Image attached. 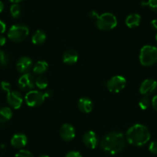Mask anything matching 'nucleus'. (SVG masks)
Segmentation results:
<instances>
[{
    "instance_id": "obj_1",
    "label": "nucleus",
    "mask_w": 157,
    "mask_h": 157,
    "mask_svg": "<svg viewBox=\"0 0 157 157\" xmlns=\"http://www.w3.org/2000/svg\"><path fill=\"white\" fill-rule=\"evenodd\" d=\"M126 137L122 132H110L100 142V148L109 155L120 153L126 147Z\"/></svg>"
},
{
    "instance_id": "obj_2",
    "label": "nucleus",
    "mask_w": 157,
    "mask_h": 157,
    "mask_svg": "<svg viewBox=\"0 0 157 157\" xmlns=\"http://www.w3.org/2000/svg\"><path fill=\"white\" fill-rule=\"evenodd\" d=\"M150 137V132L146 126L143 124H135L127 130L126 140L132 146H143L149 141Z\"/></svg>"
},
{
    "instance_id": "obj_3",
    "label": "nucleus",
    "mask_w": 157,
    "mask_h": 157,
    "mask_svg": "<svg viewBox=\"0 0 157 157\" xmlns=\"http://www.w3.org/2000/svg\"><path fill=\"white\" fill-rule=\"evenodd\" d=\"M140 62L143 66H150L157 62V48L146 45L140 50Z\"/></svg>"
},
{
    "instance_id": "obj_4",
    "label": "nucleus",
    "mask_w": 157,
    "mask_h": 157,
    "mask_svg": "<svg viewBox=\"0 0 157 157\" xmlns=\"http://www.w3.org/2000/svg\"><path fill=\"white\" fill-rule=\"evenodd\" d=\"M29 29L23 24L13 25L8 32V37L10 40L15 43H20L28 37Z\"/></svg>"
},
{
    "instance_id": "obj_5",
    "label": "nucleus",
    "mask_w": 157,
    "mask_h": 157,
    "mask_svg": "<svg viewBox=\"0 0 157 157\" xmlns=\"http://www.w3.org/2000/svg\"><path fill=\"white\" fill-rule=\"evenodd\" d=\"M118 21L116 16L113 13H105L100 15L96 20V26L98 29L103 31H109L117 25Z\"/></svg>"
},
{
    "instance_id": "obj_6",
    "label": "nucleus",
    "mask_w": 157,
    "mask_h": 157,
    "mask_svg": "<svg viewBox=\"0 0 157 157\" xmlns=\"http://www.w3.org/2000/svg\"><path fill=\"white\" fill-rule=\"evenodd\" d=\"M46 100L44 93L38 90H30L25 96V103L30 107H37L41 105Z\"/></svg>"
},
{
    "instance_id": "obj_7",
    "label": "nucleus",
    "mask_w": 157,
    "mask_h": 157,
    "mask_svg": "<svg viewBox=\"0 0 157 157\" xmlns=\"http://www.w3.org/2000/svg\"><path fill=\"white\" fill-rule=\"evenodd\" d=\"M126 78L122 75H115L112 77L106 83L108 90L113 93H118L121 92L126 87Z\"/></svg>"
},
{
    "instance_id": "obj_8",
    "label": "nucleus",
    "mask_w": 157,
    "mask_h": 157,
    "mask_svg": "<svg viewBox=\"0 0 157 157\" xmlns=\"http://www.w3.org/2000/svg\"><path fill=\"white\" fill-rule=\"evenodd\" d=\"M18 85L19 89L22 91H30L35 86V79L33 75L30 73H24L18 81Z\"/></svg>"
},
{
    "instance_id": "obj_9",
    "label": "nucleus",
    "mask_w": 157,
    "mask_h": 157,
    "mask_svg": "<svg viewBox=\"0 0 157 157\" xmlns=\"http://www.w3.org/2000/svg\"><path fill=\"white\" fill-rule=\"evenodd\" d=\"M7 102L13 109H19L23 102L22 94L18 91H10L7 93Z\"/></svg>"
},
{
    "instance_id": "obj_10",
    "label": "nucleus",
    "mask_w": 157,
    "mask_h": 157,
    "mask_svg": "<svg viewBox=\"0 0 157 157\" xmlns=\"http://www.w3.org/2000/svg\"><path fill=\"white\" fill-rule=\"evenodd\" d=\"M157 89V82L152 78H147L142 82L140 92L142 95L148 96L152 95Z\"/></svg>"
},
{
    "instance_id": "obj_11",
    "label": "nucleus",
    "mask_w": 157,
    "mask_h": 157,
    "mask_svg": "<svg viewBox=\"0 0 157 157\" xmlns=\"http://www.w3.org/2000/svg\"><path fill=\"white\" fill-rule=\"evenodd\" d=\"M59 136L64 141L69 142L73 140L75 136V129L72 125L65 123L59 129Z\"/></svg>"
},
{
    "instance_id": "obj_12",
    "label": "nucleus",
    "mask_w": 157,
    "mask_h": 157,
    "mask_svg": "<svg viewBox=\"0 0 157 157\" xmlns=\"http://www.w3.org/2000/svg\"><path fill=\"white\" fill-rule=\"evenodd\" d=\"M82 142L87 148L94 149L99 144V138L94 131H88L82 136Z\"/></svg>"
},
{
    "instance_id": "obj_13",
    "label": "nucleus",
    "mask_w": 157,
    "mask_h": 157,
    "mask_svg": "<svg viewBox=\"0 0 157 157\" xmlns=\"http://www.w3.org/2000/svg\"><path fill=\"white\" fill-rule=\"evenodd\" d=\"M33 66V60L28 56H22L16 63V69L21 73H27Z\"/></svg>"
},
{
    "instance_id": "obj_14",
    "label": "nucleus",
    "mask_w": 157,
    "mask_h": 157,
    "mask_svg": "<svg viewBox=\"0 0 157 157\" xmlns=\"http://www.w3.org/2000/svg\"><path fill=\"white\" fill-rule=\"evenodd\" d=\"M28 143V138L23 133H16L11 139V145L16 149H22Z\"/></svg>"
},
{
    "instance_id": "obj_15",
    "label": "nucleus",
    "mask_w": 157,
    "mask_h": 157,
    "mask_svg": "<svg viewBox=\"0 0 157 157\" xmlns=\"http://www.w3.org/2000/svg\"><path fill=\"white\" fill-rule=\"evenodd\" d=\"M78 107L82 113H91L93 108V101L89 97H82L78 101Z\"/></svg>"
},
{
    "instance_id": "obj_16",
    "label": "nucleus",
    "mask_w": 157,
    "mask_h": 157,
    "mask_svg": "<svg viewBox=\"0 0 157 157\" xmlns=\"http://www.w3.org/2000/svg\"><path fill=\"white\" fill-rule=\"evenodd\" d=\"M78 55L77 52L74 49H68L63 53V63L66 65H73L78 61Z\"/></svg>"
},
{
    "instance_id": "obj_17",
    "label": "nucleus",
    "mask_w": 157,
    "mask_h": 157,
    "mask_svg": "<svg viewBox=\"0 0 157 157\" xmlns=\"http://www.w3.org/2000/svg\"><path fill=\"white\" fill-rule=\"evenodd\" d=\"M125 22H126V26L129 28H136L139 26L141 22V16L137 13H132L126 17Z\"/></svg>"
},
{
    "instance_id": "obj_18",
    "label": "nucleus",
    "mask_w": 157,
    "mask_h": 157,
    "mask_svg": "<svg viewBox=\"0 0 157 157\" xmlns=\"http://www.w3.org/2000/svg\"><path fill=\"white\" fill-rule=\"evenodd\" d=\"M49 64L44 60H39L33 66V72L36 75H42L48 70Z\"/></svg>"
},
{
    "instance_id": "obj_19",
    "label": "nucleus",
    "mask_w": 157,
    "mask_h": 157,
    "mask_svg": "<svg viewBox=\"0 0 157 157\" xmlns=\"http://www.w3.org/2000/svg\"><path fill=\"white\" fill-rule=\"evenodd\" d=\"M46 39V34L42 30H37L32 36V42L35 45H42Z\"/></svg>"
},
{
    "instance_id": "obj_20",
    "label": "nucleus",
    "mask_w": 157,
    "mask_h": 157,
    "mask_svg": "<svg viewBox=\"0 0 157 157\" xmlns=\"http://www.w3.org/2000/svg\"><path fill=\"white\" fill-rule=\"evenodd\" d=\"M13 111L10 107H3L0 109V123H6L11 120Z\"/></svg>"
},
{
    "instance_id": "obj_21",
    "label": "nucleus",
    "mask_w": 157,
    "mask_h": 157,
    "mask_svg": "<svg viewBox=\"0 0 157 157\" xmlns=\"http://www.w3.org/2000/svg\"><path fill=\"white\" fill-rule=\"evenodd\" d=\"M48 79L43 75H39L36 80H35V84L39 90H45L48 86Z\"/></svg>"
},
{
    "instance_id": "obj_22",
    "label": "nucleus",
    "mask_w": 157,
    "mask_h": 157,
    "mask_svg": "<svg viewBox=\"0 0 157 157\" xmlns=\"http://www.w3.org/2000/svg\"><path fill=\"white\" fill-rule=\"evenodd\" d=\"M21 7L18 3H13L10 7V13L13 18H18L21 15Z\"/></svg>"
},
{
    "instance_id": "obj_23",
    "label": "nucleus",
    "mask_w": 157,
    "mask_h": 157,
    "mask_svg": "<svg viewBox=\"0 0 157 157\" xmlns=\"http://www.w3.org/2000/svg\"><path fill=\"white\" fill-rule=\"evenodd\" d=\"M142 6H149L151 10L157 13V0H148L147 2H143Z\"/></svg>"
},
{
    "instance_id": "obj_24",
    "label": "nucleus",
    "mask_w": 157,
    "mask_h": 157,
    "mask_svg": "<svg viewBox=\"0 0 157 157\" xmlns=\"http://www.w3.org/2000/svg\"><path fill=\"white\" fill-rule=\"evenodd\" d=\"M10 59L8 55L4 51L0 50V66H6L9 63Z\"/></svg>"
},
{
    "instance_id": "obj_25",
    "label": "nucleus",
    "mask_w": 157,
    "mask_h": 157,
    "mask_svg": "<svg viewBox=\"0 0 157 157\" xmlns=\"http://www.w3.org/2000/svg\"><path fill=\"white\" fill-rule=\"evenodd\" d=\"M149 105H150V101H149V98L146 97V96L142 98L139 102V106L143 110H146V109L149 108Z\"/></svg>"
},
{
    "instance_id": "obj_26",
    "label": "nucleus",
    "mask_w": 157,
    "mask_h": 157,
    "mask_svg": "<svg viewBox=\"0 0 157 157\" xmlns=\"http://www.w3.org/2000/svg\"><path fill=\"white\" fill-rule=\"evenodd\" d=\"M15 157H34L33 153L26 149H20L17 153L15 155Z\"/></svg>"
},
{
    "instance_id": "obj_27",
    "label": "nucleus",
    "mask_w": 157,
    "mask_h": 157,
    "mask_svg": "<svg viewBox=\"0 0 157 157\" xmlns=\"http://www.w3.org/2000/svg\"><path fill=\"white\" fill-rule=\"evenodd\" d=\"M1 88L4 92H6L7 93L11 91V85L10 82H6V81H2L1 82Z\"/></svg>"
},
{
    "instance_id": "obj_28",
    "label": "nucleus",
    "mask_w": 157,
    "mask_h": 157,
    "mask_svg": "<svg viewBox=\"0 0 157 157\" xmlns=\"http://www.w3.org/2000/svg\"><path fill=\"white\" fill-rule=\"evenodd\" d=\"M149 150L151 153L157 155V141H153L149 144Z\"/></svg>"
},
{
    "instance_id": "obj_29",
    "label": "nucleus",
    "mask_w": 157,
    "mask_h": 157,
    "mask_svg": "<svg viewBox=\"0 0 157 157\" xmlns=\"http://www.w3.org/2000/svg\"><path fill=\"white\" fill-rule=\"evenodd\" d=\"M65 157H82V155L78 151L72 150L67 152Z\"/></svg>"
},
{
    "instance_id": "obj_30",
    "label": "nucleus",
    "mask_w": 157,
    "mask_h": 157,
    "mask_svg": "<svg viewBox=\"0 0 157 157\" xmlns=\"http://www.w3.org/2000/svg\"><path fill=\"white\" fill-rule=\"evenodd\" d=\"M6 30V25L3 21L0 20V34L4 33Z\"/></svg>"
},
{
    "instance_id": "obj_31",
    "label": "nucleus",
    "mask_w": 157,
    "mask_h": 157,
    "mask_svg": "<svg viewBox=\"0 0 157 157\" xmlns=\"http://www.w3.org/2000/svg\"><path fill=\"white\" fill-rule=\"evenodd\" d=\"M90 17L91 18V19H97L98 18H99V15L97 13V12H96L95 11V10H93V11H91L90 13Z\"/></svg>"
},
{
    "instance_id": "obj_32",
    "label": "nucleus",
    "mask_w": 157,
    "mask_h": 157,
    "mask_svg": "<svg viewBox=\"0 0 157 157\" xmlns=\"http://www.w3.org/2000/svg\"><path fill=\"white\" fill-rule=\"evenodd\" d=\"M151 103H152V108H153L155 111H157V95L152 98V102H151Z\"/></svg>"
},
{
    "instance_id": "obj_33",
    "label": "nucleus",
    "mask_w": 157,
    "mask_h": 157,
    "mask_svg": "<svg viewBox=\"0 0 157 157\" xmlns=\"http://www.w3.org/2000/svg\"><path fill=\"white\" fill-rule=\"evenodd\" d=\"M150 26L154 30H156L157 31V19H153V20L151 21Z\"/></svg>"
},
{
    "instance_id": "obj_34",
    "label": "nucleus",
    "mask_w": 157,
    "mask_h": 157,
    "mask_svg": "<svg viewBox=\"0 0 157 157\" xmlns=\"http://www.w3.org/2000/svg\"><path fill=\"white\" fill-rule=\"evenodd\" d=\"M6 39L5 36L0 35V47L3 46L6 44Z\"/></svg>"
},
{
    "instance_id": "obj_35",
    "label": "nucleus",
    "mask_w": 157,
    "mask_h": 157,
    "mask_svg": "<svg viewBox=\"0 0 157 157\" xmlns=\"http://www.w3.org/2000/svg\"><path fill=\"white\" fill-rule=\"evenodd\" d=\"M43 93H44V96H45V97H46V99H47V98H50L51 96H52V94H53L52 92V90H46V91Z\"/></svg>"
},
{
    "instance_id": "obj_36",
    "label": "nucleus",
    "mask_w": 157,
    "mask_h": 157,
    "mask_svg": "<svg viewBox=\"0 0 157 157\" xmlns=\"http://www.w3.org/2000/svg\"><path fill=\"white\" fill-rule=\"evenodd\" d=\"M4 7H5V6H4V3L2 2V1H0V13H2V12L3 11Z\"/></svg>"
},
{
    "instance_id": "obj_37",
    "label": "nucleus",
    "mask_w": 157,
    "mask_h": 157,
    "mask_svg": "<svg viewBox=\"0 0 157 157\" xmlns=\"http://www.w3.org/2000/svg\"><path fill=\"white\" fill-rule=\"evenodd\" d=\"M10 1L11 2H13V3H19V2L23 1V0H10Z\"/></svg>"
},
{
    "instance_id": "obj_38",
    "label": "nucleus",
    "mask_w": 157,
    "mask_h": 157,
    "mask_svg": "<svg viewBox=\"0 0 157 157\" xmlns=\"http://www.w3.org/2000/svg\"><path fill=\"white\" fill-rule=\"evenodd\" d=\"M38 157H49V156L48 155H45V154H43V155H39V156H38Z\"/></svg>"
},
{
    "instance_id": "obj_39",
    "label": "nucleus",
    "mask_w": 157,
    "mask_h": 157,
    "mask_svg": "<svg viewBox=\"0 0 157 157\" xmlns=\"http://www.w3.org/2000/svg\"><path fill=\"white\" fill-rule=\"evenodd\" d=\"M155 40L157 41V33H156V35H155Z\"/></svg>"
}]
</instances>
